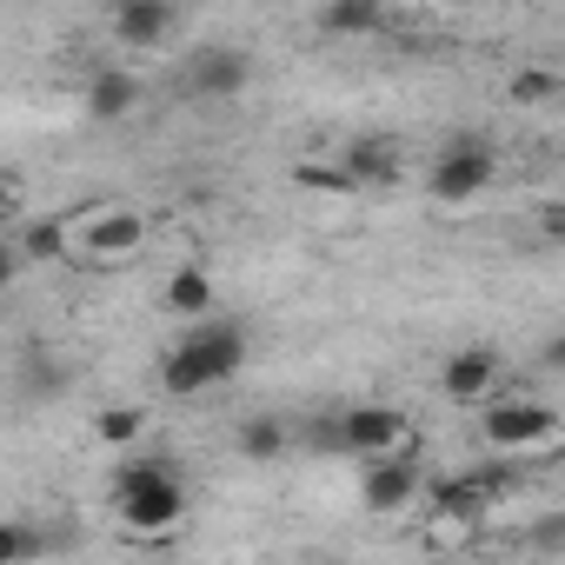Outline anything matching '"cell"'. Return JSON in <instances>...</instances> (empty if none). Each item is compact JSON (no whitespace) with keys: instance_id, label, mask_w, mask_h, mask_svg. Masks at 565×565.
I'll list each match as a JSON object with an SVG mask.
<instances>
[{"instance_id":"obj_1","label":"cell","mask_w":565,"mask_h":565,"mask_svg":"<svg viewBox=\"0 0 565 565\" xmlns=\"http://www.w3.org/2000/svg\"><path fill=\"white\" fill-rule=\"evenodd\" d=\"M246 353H253V340H246L239 320H200V327H186V333L160 353V386H167L173 399L220 393V386H233V380L246 373Z\"/></svg>"},{"instance_id":"obj_2","label":"cell","mask_w":565,"mask_h":565,"mask_svg":"<svg viewBox=\"0 0 565 565\" xmlns=\"http://www.w3.org/2000/svg\"><path fill=\"white\" fill-rule=\"evenodd\" d=\"M114 512H120L127 532H167V525H180L186 486H180L173 459H153V452L147 459H127L114 472Z\"/></svg>"},{"instance_id":"obj_3","label":"cell","mask_w":565,"mask_h":565,"mask_svg":"<svg viewBox=\"0 0 565 565\" xmlns=\"http://www.w3.org/2000/svg\"><path fill=\"white\" fill-rule=\"evenodd\" d=\"M499 180V153L486 134H452L433 160H426V193L439 206H472L486 186Z\"/></svg>"},{"instance_id":"obj_4","label":"cell","mask_w":565,"mask_h":565,"mask_svg":"<svg viewBox=\"0 0 565 565\" xmlns=\"http://www.w3.org/2000/svg\"><path fill=\"white\" fill-rule=\"evenodd\" d=\"M479 433H486V446H492L499 459H519V452H532V446H552V439H558V406L512 393V399H492V406H486Z\"/></svg>"},{"instance_id":"obj_5","label":"cell","mask_w":565,"mask_h":565,"mask_svg":"<svg viewBox=\"0 0 565 565\" xmlns=\"http://www.w3.org/2000/svg\"><path fill=\"white\" fill-rule=\"evenodd\" d=\"M333 446L353 452V459H386L406 446V413L399 406H380V399H360L333 419Z\"/></svg>"},{"instance_id":"obj_6","label":"cell","mask_w":565,"mask_h":565,"mask_svg":"<svg viewBox=\"0 0 565 565\" xmlns=\"http://www.w3.org/2000/svg\"><path fill=\"white\" fill-rule=\"evenodd\" d=\"M419 486H426L419 459H413V452H386V459H366V472H360V505H366L373 519H393V512H406V505L419 499Z\"/></svg>"},{"instance_id":"obj_7","label":"cell","mask_w":565,"mask_h":565,"mask_svg":"<svg viewBox=\"0 0 565 565\" xmlns=\"http://www.w3.org/2000/svg\"><path fill=\"white\" fill-rule=\"evenodd\" d=\"M147 246V213L140 206H100L87 226H81V253L114 266V259H134Z\"/></svg>"},{"instance_id":"obj_8","label":"cell","mask_w":565,"mask_h":565,"mask_svg":"<svg viewBox=\"0 0 565 565\" xmlns=\"http://www.w3.org/2000/svg\"><path fill=\"white\" fill-rule=\"evenodd\" d=\"M246 81H253V61L239 54V47H200L193 61H186V94L193 100H233V94H246Z\"/></svg>"},{"instance_id":"obj_9","label":"cell","mask_w":565,"mask_h":565,"mask_svg":"<svg viewBox=\"0 0 565 565\" xmlns=\"http://www.w3.org/2000/svg\"><path fill=\"white\" fill-rule=\"evenodd\" d=\"M140 100H147V81L134 74V67H94V81H87V120H100V127H120V120H134L140 114Z\"/></svg>"},{"instance_id":"obj_10","label":"cell","mask_w":565,"mask_h":565,"mask_svg":"<svg viewBox=\"0 0 565 565\" xmlns=\"http://www.w3.org/2000/svg\"><path fill=\"white\" fill-rule=\"evenodd\" d=\"M107 28H114V41H120L127 54H153V47L180 28V14L167 8V0H120V8L107 14Z\"/></svg>"},{"instance_id":"obj_11","label":"cell","mask_w":565,"mask_h":565,"mask_svg":"<svg viewBox=\"0 0 565 565\" xmlns=\"http://www.w3.org/2000/svg\"><path fill=\"white\" fill-rule=\"evenodd\" d=\"M492 386H499V353H492V347H459V353H446L439 393H446L452 406H472V399H486Z\"/></svg>"},{"instance_id":"obj_12","label":"cell","mask_w":565,"mask_h":565,"mask_svg":"<svg viewBox=\"0 0 565 565\" xmlns=\"http://www.w3.org/2000/svg\"><path fill=\"white\" fill-rule=\"evenodd\" d=\"M333 173H340V186H386L399 173V147L386 134H360V140L340 147V167Z\"/></svg>"},{"instance_id":"obj_13","label":"cell","mask_w":565,"mask_h":565,"mask_svg":"<svg viewBox=\"0 0 565 565\" xmlns=\"http://www.w3.org/2000/svg\"><path fill=\"white\" fill-rule=\"evenodd\" d=\"M160 307H167L173 320L200 327V320L213 313V273H206V266H173V279L160 287Z\"/></svg>"},{"instance_id":"obj_14","label":"cell","mask_w":565,"mask_h":565,"mask_svg":"<svg viewBox=\"0 0 565 565\" xmlns=\"http://www.w3.org/2000/svg\"><path fill=\"white\" fill-rule=\"evenodd\" d=\"M313 28L340 34V41H366V34L386 28V8H380V0H327V8L313 14Z\"/></svg>"},{"instance_id":"obj_15","label":"cell","mask_w":565,"mask_h":565,"mask_svg":"<svg viewBox=\"0 0 565 565\" xmlns=\"http://www.w3.org/2000/svg\"><path fill=\"white\" fill-rule=\"evenodd\" d=\"M67 253H74V233H67V220H54V213L28 220V233H21V266H61Z\"/></svg>"},{"instance_id":"obj_16","label":"cell","mask_w":565,"mask_h":565,"mask_svg":"<svg viewBox=\"0 0 565 565\" xmlns=\"http://www.w3.org/2000/svg\"><path fill=\"white\" fill-rule=\"evenodd\" d=\"M419 492L433 499V512H439V519H459V525H479V519H486V499L472 492V479H466V472H452V479H426Z\"/></svg>"},{"instance_id":"obj_17","label":"cell","mask_w":565,"mask_h":565,"mask_svg":"<svg viewBox=\"0 0 565 565\" xmlns=\"http://www.w3.org/2000/svg\"><path fill=\"white\" fill-rule=\"evenodd\" d=\"M233 452H239V459H253V466H266V459L287 452V426H279L273 413H253V419L233 433Z\"/></svg>"},{"instance_id":"obj_18","label":"cell","mask_w":565,"mask_h":565,"mask_svg":"<svg viewBox=\"0 0 565 565\" xmlns=\"http://www.w3.org/2000/svg\"><path fill=\"white\" fill-rule=\"evenodd\" d=\"M140 433H147V413L140 406H100L94 413V439L100 446H140Z\"/></svg>"},{"instance_id":"obj_19","label":"cell","mask_w":565,"mask_h":565,"mask_svg":"<svg viewBox=\"0 0 565 565\" xmlns=\"http://www.w3.org/2000/svg\"><path fill=\"white\" fill-rule=\"evenodd\" d=\"M28 558H41V532L21 519H0V565H28Z\"/></svg>"},{"instance_id":"obj_20","label":"cell","mask_w":565,"mask_h":565,"mask_svg":"<svg viewBox=\"0 0 565 565\" xmlns=\"http://www.w3.org/2000/svg\"><path fill=\"white\" fill-rule=\"evenodd\" d=\"M558 87H565L558 74H539V67H532V74L512 81V100H519V107H532V100H558Z\"/></svg>"},{"instance_id":"obj_21","label":"cell","mask_w":565,"mask_h":565,"mask_svg":"<svg viewBox=\"0 0 565 565\" xmlns=\"http://www.w3.org/2000/svg\"><path fill=\"white\" fill-rule=\"evenodd\" d=\"M21 273H28V266H21V246H14V239H0V294H8Z\"/></svg>"},{"instance_id":"obj_22","label":"cell","mask_w":565,"mask_h":565,"mask_svg":"<svg viewBox=\"0 0 565 565\" xmlns=\"http://www.w3.org/2000/svg\"><path fill=\"white\" fill-rule=\"evenodd\" d=\"M539 233H545L552 246L565 239V206H558V200H545V206H539Z\"/></svg>"},{"instance_id":"obj_23","label":"cell","mask_w":565,"mask_h":565,"mask_svg":"<svg viewBox=\"0 0 565 565\" xmlns=\"http://www.w3.org/2000/svg\"><path fill=\"white\" fill-rule=\"evenodd\" d=\"M14 213H21V193H14V180H8V173H0V226H8Z\"/></svg>"}]
</instances>
